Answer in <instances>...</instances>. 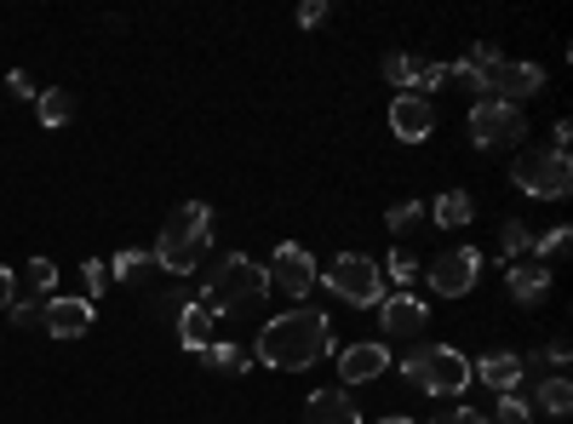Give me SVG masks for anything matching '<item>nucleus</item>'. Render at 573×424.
Segmentation results:
<instances>
[{
	"instance_id": "nucleus-1",
	"label": "nucleus",
	"mask_w": 573,
	"mask_h": 424,
	"mask_svg": "<svg viewBox=\"0 0 573 424\" xmlns=\"http://www.w3.org/2000/svg\"><path fill=\"white\" fill-rule=\"evenodd\" d=\"M253 356L276 373H298V367H316L321 356H333V321L321 310H287L276 321L259 328Z\"/></svg>"
},
{
	"instance_id": "nucleus-2",
	"label": "nucleus",
	"mask_w": 573,
	"mask_h": 424,
	"mask_svg": "<svg viewBox=\"0 0 573 424\" xmlns=\"http://www.w3.org/2000/svg\"><path fill=\"white\" fill-rule=\"evenodd\" d=\"M213 247V207L207 202H184L179 213L167 218V230L156 236V270H167V276H195Z\"/></svg>"
},
{
	"instance_id": "nucleus-3",
	"label": "nucleus",
	"mask_w": 573,
	"mask_h": 424,
	"mask_svg": "<svg viewBox=\"0 0 573 424\" xmlns=\"http://www.w3.org/2000/svg\"><path fill=\"white\" fill-rule=\"evenodd\" d=\"M264 293H270L264 264H253L247 253H230V259H218V270L207 276L202 305L213 310V321H224V316H236V310H247V305H259Z\"/></svg>"
},
{
	"instance_id": "nucleus-4",
	"label": "nucleus",
	"mask_w": 573,
	"mask_h": 424,
	"mask_svg": "<svg viewBox=\"0 0 573 424\" xmlns=\"http://www.w3.org/2000/svg\"><path fill=\"white\" fill-rule=\"evenodd\" d=\"M402 379L425 396H459L470 385V356L454 344H419L402 356Z\"/></svg>"
},
{
	"instance_id": "nucleus-5",
	"label": "nucleus",
	"mask_w": 573,
	"mask_h": 424,
	"mask_svg": "<svg viewBox=\"0 0 573 424\" xmlns=\"http://www.w3.org/2000/svg\"><path fill=\"white\" fill-rule=\"evenodd\" d=\"M511 184L522 195H534V202H562L568 184H573V161L562 149H522L511 161Z\"/></svg>"
},
{
	"instance_id": "nucleus-6",
	"label": "nucleus",
	"mask_w": 573,
	"mask_h": 424,
	"mask_svg": "<svg viewBox=\"0 0 573 424\" xmlns=\"http://www.w3.org/2000/svg\"><path fill=\"white\" fill-rule=\"evenodd\" d=\"M321 282H328L333 298H344V305H362V310L385 298V276H379V264H373L367 253H339Z\"/></svg>"
},
{
	"instance_id": "nucleus-7",
	"label": "nucleus",
	"mask_w": 573,
	"mask_h": 424,
	"mask_svg": "<svg viewBox=\"0 0 573 424\" xmlns=\"http://www.w3.org/2000/svg\"><path fill=\"white\" fill-rule=\"evenodd\" d=\"M528 133V121H522L516 104H500V98H477L470 104V144L477 149H505Z\"/></svg>"
},
{
	"instance_id": "nucleus-8",
	"label": "nucleus",
	"mask_w": 573,
	"mask_h": 424,
	"mask_svg": "<svg viewBox=\"0 0 573 424\" xmlns=\"http://www.w3.org/2000/svg\"><path fill=\"white\" fill-rule=\"evenodd\" d=\"M477 276H482V253H477V247H454V253H442V259L425 264V282L442 298H465L470 287H477Z\"/></svg>"
},
{
	"instance_id": "nucleus-9",
	"label": "nucleus",
	"mask_w": 573,
	"mask_h": 424,
	"mask_svg": "<svg viewBox=\"0 0 573 424\" xmlns=\"http://www.w3.org/2000/svg\"><path fill=\"white\" fill-rule=\"evenodd\" d=\"M264 276H270V287H282L287 298H310V287L321 282V270H316V259H310L298 241H282Z\"/></svg>"
},
{
	"instance_id": "nucleus-10",
	"label": "nucleus",
	"mask_w": 573,
	"mask_h": 424,
	"mask_svg": "<svg viewBox=\"0 0 573 424\" xmlns=\"http://www.w3.org/2000/svg\"><path fill=\"white\" fill-rule=\"evenodd\" d=\"M545 92V69L539 64H516V58H500L488 69V98H500V104H516L522 98H539Z\"/></svg>"
},
{
	"instance_id": "nucleus-11",
	"label": "nucleus",
	"mask_w": 573,
	"mask_h": 424,
	"mask_svg": "<svg viewBox=\"0 0 573 424\" xmlns=\"http://www.w3.org/2000/svg\"><path fill=\"white\" fill-rule=\"evenodd\" d=\"M390 133L402 144H425L436 133V104L425 92H396L390 98Z\"/></svg>"
},
{
	"instance_id": "nucleus-12",
	"label": "nucleus",
	"mask_w": 573,
	"mask_h": 424,
	"mask_svg": "<svg viewBox=\"0 0 573 424\" xmlns=\"http://www.w3.org/2000/svg\"><path fill=\"white\" fill-rule=\"evenodd\" d=\"M379 328L385 339H419L425 333V321H431V305L425 298H413V293H396V298H379Z\"/></svg>"
},
{
	"instance_id": "nucleus-13",
	"label": "nucleus",
	"mask_w": 573,
	"mask_h": 424,
	"mask_svg": "<svg viewBox=\"0 0 573 424\" xmlns=\"http://www.w3.org/2000/svg\"><path fill=\"white\" fill-rule=\"evenodd\" d=\"M41 328L53 339H81L92 328V305H87V298H46V305H41Z\"/></svg>"
},
{
	"instance_id": "nucleus-14",
	"label": "nucleus",
	"mask_w": 573,
	"mask_h": 424,
	"mask_svg": "<svg viewBox=\"0 0 573 424\" xmlns=\"http://www.w3.org/2000/svg\"><path fill=\"white\" fill-rule=\"evenodd\" d=\"M305 424H367L351 390H310L305 402Z\"/></svg>"
},
{
	"instance_id": "nucleus-15",
	"label": "nucleus",
	"mask_w": 573,
	"mask_h": 424,
	"mask_svg": "<svg viewBox=\"0 0 573 424\" xmlns=\"http://www.w3.org/2000/svg\"><path fill=\"white\" fill-rule=\"evenodd\" d=\"M522 373H528V362H522L516 351H493V356H482V362H470V379H482L493 396L516 390V385H522Z\"/></svg>"
},
{
	"instance_id": "nucleus-16",
	"label": "nucleus",
	"mask_w": 573,
	"mask_h": 424,
	"mask_svg": "<svg viewBox=\"0 0 573 424\" xmlns=\"http://www.w3.org/2000/svg\"><path fill=\"white\" fill-rule=\"evenodd\" d=\"M390 367V351L379 339L373 344H351V351H339V379L344 385H367V379H379V373Z\"/></svg>"
},
{
	"instance_id": "nucleus-17",
	"label": "nucleus",
	"mask_w": 573,
	"mask_h": 424,
	"mask_svg": "<svg viewBox=\"0 0 573 424\" xmlns=\"http://www.w3.org/2000/svg\"><path fill=\"white\" fill-rule=\"evenodd\" d=\"M179 344L190 356H202L213 344V310L202 305V298H190V305H179Z\"/></svg>"
},
{
	"instance_id": "nucleus-18",
	"label": "nucleus",
	"mask_w": 573,
	"mask_h": 424,
	"mask_svg": "<svg viewBox=\"0 0 573 424\" xmlns=\"http://www.w3.org/2000/svg\"><path fill=\"white\" fill-rule=\"evenodd\" d=\"M505 287H511V298H516V305H539V298L545 293H551V270H545V264H511V276H505Z\"/></svg>"
},
{
	"instance_id": "nucleus-19",
	"label": "nucleus",
	"mask_w": 573,
	"mask_h": 424,
	"mask_svg": "<svg viewBox=\"0 0 573 424\" xmlns=\"http://www.w3.org/2000/svg\"><path fill=\"white\" fill-rule=\"evenodd\" d=\"M534 413H551L557 424L568 419V408H573V385H568V373H551V379H539V390H534V402H528Z\"/></svg>"
},
{
	"instance_id": "nucleus-20",
	"label": "nucleus",
	"mask_w": 573,
	"mask_h": 424,
	"mask_svg": "<svg viewBox=\"0 0 573 424\" xmlns=\"http://www.w3.org/2000/svg\"><path fill=\"white\" fill-rule=\"evenodd\" d=\"M442 230H465L470 218H477V202H470V190H442L436 195V207H425Z\"/></svg>"
},
{
	"instance_id": "nucleus-21",
	"label": "nucleus",
	"mask_w": 573,
	"mask_h": 424,
	"mask_svg": "<svg viewBox=\"0 0 573 424\" xmlns=\"http://www.w3.org/2000/svg\"><path fill=\"white\" fill-rule=\"evenodd\" d=\"M568 241H573V230H568V224H557V230H545V236H534V241H528V253H534V264L551 270V264L568 253Z\"/></svg>"
},
{
	"instance_id": "nucleus-22",
	"label": "nucleus",
	"mask_w": 573,
	"mask_h": 424,
	"mask_svg": "<svg viewBox=\"0 0 573 424\" xmlns=\"http://www.w3.org/2000/svg\"><path fill=\"white\" fill-rule=\"evenodd\" d=\"M35 115H41V127H64V121L75 115V98L58 92V87H46V92L35 98Z\"/></svg>"
},
{
	"instance_id": "nucleus-23",
	"label": "nucleus",
	"mask_w": 573,
	"mask_h": 424,
	"mask_svg": "<svg viewBox=\"0 0 573 424\" xmlns=\"http://www.w3.org/2000/svg\"><path fill=\"white\" fill-rule=\"evenodd\" d=\"M149 270H156V259L138 253V247H127V253H115V259H110V282H144Z\"/></svg>"
},
{
	"instance_id": "nucleus-24",
	"label": "nucleus",
	"mask_w": 573,
	"mask_h": 424,
	"mask_svg": "<svg viewBox=\"0 0 573 424\" xmlns=\"http://www.w3.org/2000/svg\"><path fill=\"white\" fill-rule=\"evenodd\" d=\"M202 356H207V367L230 373V379H236V373H247V351H241V344H230V339H213Z\"/></svg>"
},
{
	"instance_id": "nucleus-25",
	"label": "nucleus",
	"mask_w": 573,
	"mask_h": 424,
	"mask_svg": "<svg viewBox=\"0 0 573 424\" xmlns=\"http://www.w3.org/2000/svg\"><path fill=\"white\" fill-rule=\"evenodd\" d=\"M23 287H30L35 298H58V264L53 259H30V270H23Z\"/></svg>"
},
{
	"instance_id": "nucleus-26",
	"label": "nucleus",
	"mask_w": 573,
	"mask_h": 424,
	"mask_svg": "<svg viewBox=\"0 0 573 424\" xmlns=\"http://www.w3.org/2000/svg\"><path fill=\"white\" fill-rule=\"evenodd\" d=\"M379 276H385L390 287H402V293H408V287L419 282V259H413V253H402V247H396V253H390V259L379 264Z\"/></svg>"
},
{
	"instance_id": "nucleus-27",
	"label": "nucleus",
	"mask_w": 573,
	"mask_h": 424,
	"mask_svg": "<svg viewBox=\"0 0 573 424\" xmlns=\"http://www.w3.org/2000/svg\"><path fill=\"white\" fill-rule=\"evenodd\" d=\"M447 87L465 92V98H488V75L477 64H447Z\"/></svg>"
},
{
	"instance_id": "nucleus-28",
	"label": "nucleus",
	"mask_w": 573,
	"mask_h": 424,
	"mask_svg": "<svg viewBox=\"0 0 573 424\" xmlns=\"http://www.w3.org/2000/svg\"><path fill=\"white\" fill-rule=\"evenodd\" d=\"M528 224H522V218H505V236H500V259L505 264H522V253H528Z\"/></svg>"
},
{
	"instance_id": "nucleus-29",
	"label": "nucleus",
	"mask_w": 573,
	"mask_h": 424,
	"mask_svg": "<svg viewBox=\"0 0 573 424\" xmlns=\"http://www.w3.org/2000/svg\"><path fill=\"white\" fill-rule=\"evenodd\" d=\"M488 419H493V424H534V408H528V396L505 390V396H500V408H493Z\"/></svg>"
},
{
	"instance_id": "nucleus-30",
	"label": "nucleus",
	"mask_w": 573,
	"mask_h": 424,
	"mask_svg": "<svg viewBox=\"0 0 573 424\" xmlns=\"http://www.w3.org/2000/svg\"><path fill=\"white\" fill-rule=\"evenodd\" d=\"M413 69H419V64H413L408 53H390V58H385V81H390L396 92H408V87H413Z\"/></svg>"
},
{
	"instance_id": "nucleus-31",
	"label": "nucleus",
	"mask_w": 573,
	"mask_h": 424,
	"mask_svg": "<svg viewBox=\"0 0 573 424\" xmlns=\"http://www.w3.org/2000/svg\"><path fill=\"white\" fill-rule=\"evenodd\" d=\"M419 218H425V202H396V207L385 213V224H390L396 236H402V230H413Z\"/></svg>"
},
{
	"instance_id": "nucleus-32",
	"label": "nucleus",
	"mask_w": 573,
	"mask_h": 424,
	"mask_svg": "<svg viewBox=\"0 0 573 424\" xmlns=\"http://www.w3.org/2000/svg\"><path fill=\"white\" fill-rule=\"evenodd\" d=\"M81 276H87V305H92V298H104V293H110V264H98V259H92V264L81 270Z\"/></svg>"
},
{
	"instance_id": "nucleus-33",
	"label": "nucleus",
	"mask_w": 573,
	"mask_h": 424,
	"mask_svg": "<svg viewBox=\"0 0 573 424\" xmlns=\"http://www.w3.org/2000/svg\"><path fill=\"white\" fill-rule=\"evenodd\" d=\"M321 23H328V0H305L298 7V30H321Z\"/></svg>"
},
{
	"instance_id": "nucleus-34",
	"label": "nucleus",
	"mask_w": 573,
	"mask_h": 424,
	"mask_svg": "<svg viewBox=\"0 0 573 424\" xmlns=\"http://www.w3.org/2000/svg\"><path fill=\"white\" fill-rule=\"evenodd\" d=\"M7 92H12V98H41V87H35L30 69H12V75H7Z\"/></svg>"
},
{
	"instance_id": "nucleus-35",
	"label": "nucleus",
	"mask_w": 573,
	"mask_h": 424,
	"mask_svg": "<svg viewBox=\"0 0 573 424\" xmlns=\"http://www.w3.org/2000/svg\"><path fill=\"white\" fill-rule=\"evenodd\" d=\"M431 424H493L482 408H454V413H436Z\"/></svg>"
},
{
	"instance_id": "nucleus-36",
	"label": "nucleus",
	"mask_w": 573,
	"mask_h": 424,
	"mask_svg": "<svg viewBox=\"0 0 573 424\" xmlns=\"http://www.w3.org/2000/svg\"><path fill=\"white\" fill-rule=\"evenodd\" d=\"M465 64H477V69L488 75L493 64H500V46H493V41H477V46H470V58H465Z\"/></svg>"
},
{
	"instance_id": "nucleus-37",
	"label": "nucleus",
	"mask_w": 573,
	"mask_h": 424,
	"mask_svg": "<svg viewBox=\"0 0 573 424\" xmlns=\"http://www.w3.org/2000/svg\"><path fill=\"white\" fill-rule=\"evenodd\" d=\"M12 321H18V328H35V321H41L35 298H18V305H12Z\"/></svg>"
},
{
	"instance_id": "nucleus-38",
	"label": "nucleus",
	"mask_w": 573,
	"mask_h": 424,
	"mask_svg": "<svg viewBox=\"0 0 573 424\" xmlns=\"http://www.w3.org/2000/svg\"><path fill=\"white\" fill-rule=\"evenodd\" d=\"M0 305H18V276L0 264Z\"/></svg>"
},
{
	"instance_id": "nucleus-39",
	"label": "nucleus",
	"mask_w": 573,
	"mask_h": 424,
	"mask_svg": "<svg viewBox=\"0 0 573 424\" xmlns=\"http://www.w3.org/2000/svg\"><path fill=\"white\" fill-rule=\"evenodd\" d=\"M551 138H557L551 149H562V156H568V144H573V127H568V121H557V133H551Z\"/></svg>"
},
{
	"instance_id": "nucleus-40",
	"label": "nucleus",
	"mask_w": 573,
	"mask_h": 424,
	"mask_svg": "<svg viewBox=\"0 0 573 424\" xmlns=\"http://www.w3.org/2000/svg\"><path fill=\"white\" fill-rule=\"evenodd\" d=\"M545 362H551V367H568V344L557 339V344H551V351H545Z\"/></svg>"
},
{
	"instance_id": "nucleus-41",
	"label": "nucleus",
	"mask_w": 573,
	"mask_h": 424,
	"mask_svg": "<svg viewBox=\"0 0 573 424\" xmlns=\"http://www.w3.org/2000/svg\"><path fill=\"white\" fill-rule=\"evenodd\" d=\"M379 424H413L408 413H390V419H379Z\"/></svg>"
},
{
	"instance_id": "nucleus-42",
	"label": "nucleus",
	"mask_w": 573,
	"mask_h": 424,
	"mask_svg": "<svg viewBox=\"0 0 573 424\" xmlns=\"http://www.w3.org/2000/svg\"><path fill=\"white\" fill-rule=\"evenodd\" d=\"M551 424H557V419H551Z\"/></svg>"
}]
</instances>
